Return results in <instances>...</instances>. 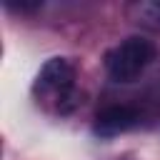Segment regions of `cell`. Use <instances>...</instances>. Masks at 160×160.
Returning a JSON list of instances; mask_svg holds the SVG:
<instances>
[{"label":"cell","instance_id":"cell-4","mask_svg":"<svg viewBox=\"0 0 160 160\" xmlns=\"http://www.w3.org/2000/svg\"><path fill=\"white\" fill-rule=\"evenodd\" d=\"M132 18L140 25L150 28V30H160V2L155 0V2H138V5H132Z\"/></svg>","mask_w":160,"mask_h":160},{"label":"cell","instance_id":"cell-3","mask_svg":"<svg viewBox=\"0 0 160 160\" xmlns=\"http://www.w3.org/2000/svg\"><path fill=\"white\" fill-rule=\"evenodd\" d=\"M140 120L138 110L130 105H110L105 110L98 112L95 118V132L100 138H115L120 132H128L130 128H135Z\"/></svg>","mask_w":160,"mask_h":160},{"label":"cell","instance_id":"cell-2","mask_svg":"<svg viewBox=\"0 0 160 160\" xmlns=\"http://www.w3.org/2000/svg\"><path fill=\"white\" fill-rule=\"evenodd\" d=\"M72 88H75V68L70 65L68 58H50L35 78V95L55 102L60 112H65L62 105L72 98Z\"/></svg>","mask_w":160,"mask_h":160},{"label":"cell","instance_id":"cell-1","mask_svg":"<svg viewBox=\"0 0 160 160\" xmlns=\"http://www.w3.org/2000/svg\"><path fill=\"white\" fill-rule=\"evenodd\" d=\"M155 55H158V50L148 38L132 35V38H125L122 42H118L105 55V70H108L110 80H115V82H132L150 68Z\"/></svg>","mask_w":160,"mask_h":160}]
</instances>
